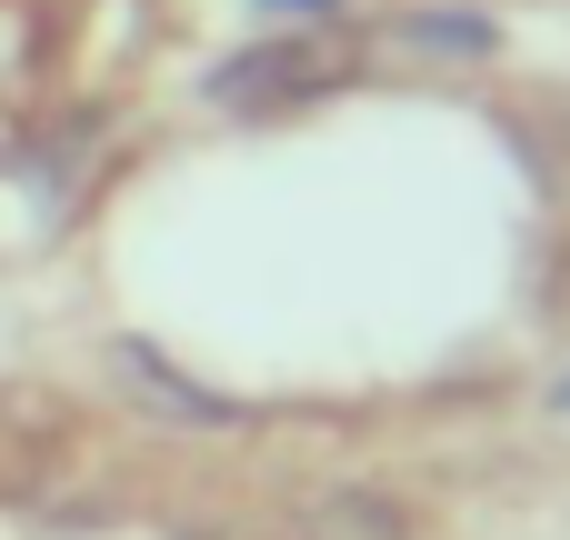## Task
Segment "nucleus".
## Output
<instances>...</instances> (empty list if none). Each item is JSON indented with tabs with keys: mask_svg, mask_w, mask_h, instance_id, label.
Returning <instances> with one entry per match:
<instances>
[{
	"mask_svg": "<svg viewBox=\"0 0 570 540\" xmlns=\"http://www.w3.org/2000/svg\"><path fill=\"white\" fill-rule=\"evenodd\" d=\"M341 70H351V50H341V40H250L240 60H220V70H210V100H220V110H261V120H271V110L321 100Z\"/></svg>",
	"mask_w": 570,
	"mask_h": 540,
	"instance_id": "f257e3e1",
	"label": "nucleus"
},
{
	"mask_svg": "<svg viewBox=\"0 0 570 540\" xmlns=\"http://www.w3.org/2000/svg\"><path fill=\"white\" fill-rule=\"evenodd\" d=\"M110 381L130 391V401H150L160 421H180V431H240V401H220L210 381H190V371H170L150 341H110Z\"/></svg>",
	"mask_w": 570,
	"mask_h": 540,
	"instance_id": "f03ea898",
	"label": "nucleus"
},
{
	"mask_svg": "<svg viewBox=\"0 0 570 540\" xmlns=\"http://www.w3.org/2000/svg\"><path fill=\"white\" fill-rule=\"evenodd\" d=\"M301 540H411V521H401L381 491H331V501H311Z\"/></svg>",
	"mask_w": 570,
	"mask_h": 540,
	"instance_id": "7ed1b4c3",
	"label": "nucleus"
},
{
	"mask_svg": "<svg viewBox=\"0 0 570 540\" xmlns=\"http://www.w3.org/2000/svg\"><path fill=\"white\" fill-rule=\"evenodd\" d=\"M391 40H411V50H431V60H481V50H491V20H481V10H401Z\"/></svg>",
	"mask_w": 570,
	"mask_h": 540,
	"instance_id": "20e7f679",
	"label": "nucleus"
},
{
	"mask_svg": "<svg viewBox=\"0 0 570 540\" xmlns=\"http://www.w3.org/2000/svg\"><path fill=\"white\" fill-rule=\"evenodd\" d=\"M261 10H291V20H331L341 0H261Z\"/></svg>",
	"mask_w": 570,
	"mask_h": 540,
	"instance_id": "39448f33",
	"label": "nucleus"
},
{
	"mask_svg": "<svg viewBox=\"0 0 570 540\" xmlns=\"http://www.w3.org/2000/svg\"><path fill=\"white\" fill-rule=\"evenodd\" d=\"M551 401H561V411H570V381H561V391H551Z\"/></svg>",
	"mask_w": 570,
	"mask_h": 540,
	"instance_id": "423d86ee",
	"label": "nucleus"
}]
</instances>
